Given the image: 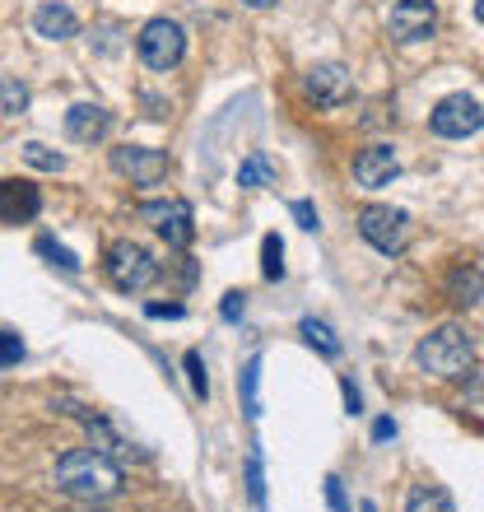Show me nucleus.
I'll list each match as a JSON object with an SVG mask.
<instances>
[{
  "label": "nucleus",
  "mask_w": 484,
  "mask_h": 512,
  "mask_svg": "<svg viewBox=\"0 0 484 512\" xmlns=\"http://www.w3.org/2000/svg\"><path fill=\"white\" fill-rule=\"evenodd\" d=\"M56 489H66L70 499L103 503L121 489V466L94 447H80V452H66L56 461Z\"/></svg>",
  "instance_id": "f257e3e1"
},
{
  "label": "nucleus",
  "mask_w": 484,
  "mask_h": 512,
  "mask_svg": "<svg viewBox=\"0 0 484 512\" xmlns=\"http://www.w3.org/2000/svg\"><path fill=\"white\" fill-rule=\"evenodd\" d=\"M415 359L429 378L457 382V378H466V373H475V336L466 331V326L447 322V326H438V331H429V336L419 340Z\"/></svg>",
  "instance_id": "f03ea898"
},
{
  "label": "nucleus",
  "mask_w": 484,
  "mask_h": 512,
  "mask_svg": "<svg viewBox=\"0 0 484 512\" xmlns=\"http://www.w3.org/2000/svg\"><path fill=\"white\" fill-rule=\"evenodd\" d=\"M103 270H108L112 289H121V294H145L149 284L159 280V261L140 243H112Z\"/></svg>",
  "instance_id": "7ed1b4c3"
},
{
  "label": "nucleus",
  "mask_w": 484,
  "mask_h": 512,
  "mask_svg": "<svg viewBox=\"0 0 484 512\" xmlns=\"http://www.w3.org/2000/svg\"><path fill=\"white\" fill-rule=\"evenodd\" d=\"M135 47H140V61H145L149 70H173L177 61L187 56V33H182V24H173V19H149V24L140 28Z\"/></svg>",
  "instance_id": "20e7f679"
},
{
  "label": "nucleus",
  "mask_w": 484,
  "mask_h": 512,
  "mask_svg": "<svg viewBox=\"0 0 484 512\" xmlns=\"http://www.w3.org/2000/svg\"><path fill=\"white\" fill-rule=\"evenodd\" d=\"M359 233H363V243L377 247L382 256H396V252H405L410 219H405V210H391V205H363L359 210Z\"/></svg>",
  "instance_id": "39448f33"
},
{
  "label": "nucleus",
  "mask_w": 484,
  "mask_h": 512,
  "mask_svg": "<svg viewBox=\"0 0 484 512\" xmlns=\"http://www.w3.org/2000/svg\"><path fill=\"white\" fill-rule=\"evenodd\" d=\"M433 135H443V140H466L484 126V112H480V98L475 94H447L429 117Z\"/></svg>",
  "instance_id": "423d86ee"
},
{
  "label": "nucleus",
  "mask_w": 484,
  "mask_h": 512,
  "mask_svg": "<svg viewBox=\"0 0 484 512\" xmlns=\"http://www.w3.org/2000/svg\"><path fill=\"white\" fill-rule=\"evenodd\" d=\"M112 168L121 177H131L135 187H159L163 177H168V154L154 145H121V149H112Z\"/></svg>",
  "instance_id": "0eeeda50"
},
{
  "label": "nucleus",
  "mask_w": 484,
  "mask_h": 512,
  "mask_svg": "<svg viewBox=\"0 0 484 512\" xmlns=\"http://www.w3.org/2000/svg\"><path fill=\"white\" fill-rule=\"evenodd\" d=\"M140 219L145 224H154L159 229V238L168 247H191V238H196V219H191V205L187 201H163V205H140Z\"/></svg>",
  "instance_id": "6e6552de"
},
{
  "label": "nucleus",
  "mask_w": 484,
  "mask_h": 512,
  "mask_svg": "<svg viewBox=\"0 0 484 512\" xmlns=\"http://www.w3.org/2000/svg\"><path fill=\"white\" fill-rule=\"evenodd\" d=\"M391 38L396 42H424L433 38V28H438V5L433 0H401L387 19Z\"/></svg>",
  "instance_id": "1a4fd4ad"
},
{
  "label": "nucleus",
  "mask_w": 484,
  "mask_h": 512,
  "mask_svg": "<svg viewBox=\"0 0 484 512\" xmlns=\"http://www.w3.org/2000/svg\"><path fill=\"white\" fill-rule=\"evenodd\" d=\"M308 94L322 103V108H345L354 98V80H350V70L336 66V61H322V66H312L308 70Z\"/></svg>",
  "instance_id": "9d476101"
},
{
  "label": "nucleus",
  "mask_w": 484,
  "mask_h": 512,
  "mask_svg": "<svg viewBox=\"0 0 484 512\" xmlns=\"http://www.w3.org/2000/svg\"><path fill=\"white\" fill-rule=\"evenodd\" d=\"M396 173H401V163H396V149L391 145H368L354 154V182L359 187L377 191V187H387Z\"/></svg>",
  "instance_id": "9b49d317"
},
{
  "label": "nucleus",
  "mask_w": 484,
  "mask_h": 512,
  "mask_svg": "<svg viewBox=\"0 0 484 512\" xmlns=\"http://www.w3.org/2000/svg\"><path fill=\"white\" fill-rule=\"evenodd\" d=\"M112 131V112L103 103H75L66 112V135L75 145H94V140H108Z\"/></svg>",
  "instance_id": "f8f14e48"
},
{
  "label": "nucleus",
  "mask_w": 484,
  "mask_h": 512,
  "mask_svg": "<svg viewBox=\"0 0 484 512\" xmlns=\"http://www.w3.org/2000/svg\"><path fill=\"white\" fill-rule=\"evenodd\" d=\"M42 210V196L33 182H0V219L5 224H28Z\"/></svg>",
  "instance_id": "ddd939ff"
},
{
  "label": "nucleus",
  "mask_w": 484,
  "mask_h": 512,
  "mask_svg": "<svg viewBox=\"0 0 484 512\" xmlns=\"http://www.w3.org/2000/svg\"><path fill=\"white\" fill-rule=\"evenodd\" d=\"M33 28H38V38L66 42V38H75V33H80V19H75V10H70V5L47 0V5H38V10H33Z\"/></svg>",
  "instance_id": "4468645a"
},
{
  "label": "nucleus",
  "mask_w": 484,
  "mask_h": 512,
  "mask_svg": "<svg viewBox=\"0 0 484 512\" xmlns=\"http://www.w3.org/2000/svg\"><path fill=\"white\" fill-rule=\"evenodd\" d=\"M405 512H457V503L443 485H415L405 499Z\"/></svg>",
  "instance_id": "2eb2a0df"
},
{
  "label": "nucleus",
  "mask_w": 484,
  "mask_h": 512,
  "mask_svg": "<svg viewBox=\"0 0 484 512\" xmlns=\"http://www.w3.org/2000/svg\"><path fill=\"white\" fill-rule=\"evenodd\" d=\"M452 303L457 308H480V266H457V275H452Z\"/></svg>",
  "instance_id": "dca6fc26"
},
{
  "label": "nucleus",
  "mask_w": 484,
  "mask_h": 512,
  "mask_svg": "<svg viewBox=\"0 0 484 512\" xmlns=\"http://www.w3.org/2000/svg\"><path fill=\"white\" fill-rule=\"evenodd\" d=\"M298 331H303V340H308L312 350H322L326 359H336V354H340L336 331H331L326 322H317V317H303V326H298Z\"/></svg>",
  "instance_id": "f3484780"
},
{
  "label": "nucleus",
  "mask_w": 484,
  "mask_h": 512,
  "mask_svg": "<svg viewBox=\"0 0 484 512\" xmlns=\"http://www.w3.org/2000/svg\"><path fill=\"white\" fill-rule=\"evenodd\" d=\"M261 275H266V280H284V243H280V233H266V238H261Z\"/></svg>",
  "instance_id": "a211bd4d"
},
{
  "label": "nucleus",
  "mask_w": 484,
  "mask_h": 512,
  "mask_svg": "<svg viewBox=\"0 0 484 512\" xmlns=\"http://www.w3.org/2000/svg\"><path fill=\"white\" fill-rule=\"evenodd\" d=\"M238 182L242 187H266V182H275V163H270L266 154H252V159L238 168Z\"/></svg>",
  "instance_id": "6ab92c4d"
},
{
  "label": "nucleus",
  "mask_w": 484,
  "mask_h": 512,
  "mask_svg": "<svg viewBox=\"0 0 484 512\" xmlns=\"http://www.w3.org/2000/svg\"><path fill=\"white\" fill-rule=\"evenodd\" d=\"M256 382H261V359H247V368H242V410L247 415H261V401H256Z\"/></svg>",
  "instance_id": "aec40b11"
},
{
  "label": "nucleus",
  "mask_w": 484,
  "mask_h": 512,
  "mask_svg": "<svg viewBox=\"0 0 484 512\" xmlns=\"http://www.w3.org/2000/svg\"><path fill=\"white\" fill-rule=\"evenodd\" d=\"M247 494H252L256 512H266V471H261V452L247 457Z\"/></svg>",
  "instance_id": "412c9836"
},
{
  "label": "nucleus",
  "mask_w": 484,
  "mask_h": 512,
  "mask_svg": "<svg viewBox=\"0 0 484 512\" xmlns=\"http://www.w3.org/2000/svg\"><path fill=\"white\" fill-rule=\"evenodd\" d=\"M24 159L33 163V168H42V173H61V168H66V159H61L56 149L38 145V140H28V145H24Z\"/></svg>",
  "instance_id": "4be33fe9"
},
{
  "label": "nucleus",
  "mask_w": 484,
  "mask_h": 512,
  "mask_svg": "<svg viewBox=\"0 0 484 512\" xmlns=\"http://www.w3.org/2000/svg\"><path fill=\"white\" fill-rule=\"evenodd\" d=\"M38 252L47 256L52 266H61V270H66V275H80V256H75V252H66V247H61V243H52V238H38Z\"/></svg>",
  "instance_id": "5701e85b"
},
{
  "label": "nucleus",
  "mask_w": 484,
  "mask_h": 512,
  "mask_svg": "<svg viewBox=\"0 0 484 512\" xmlns=\"http://www.w3.org/2000/svg\"><path fill=\"white\" fill-rule=\"evenodd\" d=\"M0 108L10 112V117H19V112L28 108V89L19 80H0Z\"/></svg>",
  "instance_id": "b1692460"
},
{
  "label": "nucleus",
  "mask_w": 484,
  "mask_h": 512,
  "mask_svg": "<svg viewBox=\"0 0 484 512\" xmlns=\"http://www.w3.org/2000/svg\"><path fill=\"white\" fill-rule=\"evenodd\" d=\"M24 359V340L14 336V331H0V368H10Z\"/></svg>",
  "instance_id": "393cba45"
},
{
  "label": "nucleus",
  "mask_w": 484,
  "mask_h": 512,
  "mask_svg": "<svg viewBox=\"0 0 484 512\" xmlns=\"http://www.w3.org/2000/svg\"><path fill=\"white\" fill-rule=\"evenodd\" d=\"M187 373H191V391H196V396H210V382H205V364H201V354H196V350L187 354Z\"/></svg>",
  "instance_id": "a878e982"
},
{
  "label": "nucleus",
  "mask_w": 484,
  "mask_h": 512,
  "mask_svg": "<svg viewBox=\"0 0 484 512\" xmlns=\"http://www.w3.org/2000/svg\"><path fill=\"white\" fill-rule=\"evenodd\" d=\"M326 503L336 512H350V499H345V485H340V475H326Z\"/></svg>",
  "instance_id": "bb28decb"
},
{
  "label": "nucleus",
  "mask_w": 484,
  "mask_h": 512,
  "mask_svg": "<svg viewBox=\"0 0 484 512\" xmlns=\"http://www.w3.org/2000/svg\"><path fill=\"white\" fill-rule=\"evenodd\" d=\"M219 312H224V322H242V312H247V298H242L238 289H233V294H224Z\"/></svg>",
  "instance_id": "cd10ccee"
},
{
  "label": "nucleus",
  "mask_w": 484,
  "mask_h": 512,
  "mask_svg": "<svg viewBox=\"0 0 484 512\" xmlns=\"http://www.w3.org/2000/svg\"><path fill=\"white\" fill-rule=\"evenodd\" d=\"M294 219H298V224H303L308 233L322 224V219H317V205H312V201H294Z\"/></svg>",
  "instance_id": "c85d7f7f"
},
{
  "label": "nucleus",
  "mask_w": 484,
  "mask_h": 512,
  "mask_svg": "<svg viewBox=\"0 0 484 512\" xmlns=\"http://www.w3.org/2000/svg\"><path fill=\"white\" fill-rule=\"evenodd\" d=\"M182 312H187V308H182V303H149V308H145V317H154V322H163V317H173V322H177Z\"/></svg>",
  "instance_id": "c756f323"
},
{
  "label": "nucleus",
  "mask_w": 484,
  "mask_h": 512,
  "mask_svg": "<svg viewBox=\"0 0 484 512\" xmlns=\"http://www.w3.org/2000/svg\"><path fill=\"white\" fill-rule=\"evenodd\" d=\"M340 387H345V405H350V415H359V405H363V396H359V387H354L350 378L340 382Z\"/></svg>",
  "instance_id": "7c9ffc66"
},
{
  "label": "nucleus",
  "mask_w": 484,
  "mask_h": 512,
  "mask_svg": "<svg viewBox=\"0 0 484 512\" xmlns=\"http://www.w3.org/2000/svg\"><path fill=\"white\" fill-rule=\"evenodd\" d=\"M373 438H377V443H387V438H396V424H391V419H377Z\"/></svg>",
  "instance_id": "2f4dec72"
},
{
  "label": "nucleus",
  "mask_w": 484,
  "mask_h": 512,
  "mask_svg": "<svg viewBox=\"0 0 484 512\" xmlns=\"http://www.w3.org/2000/svg\"><path fill=\"white\" fill-rule=\"evenodd\" d=\"M242 5H252V10H270L275 0H242Z\"/></svg>",
  "instance_id": "473e14b6"
},
{
  "label": "nucleus",
  "mask_w": 484,
  "mask_h": 512,
  "mask_svg": "<svg viewBox=\"0 0 484 512\" xmlns=\"http://www.w3.org/2000/svg\"><path fill=\"white\" fill-rule=\"evenodd\" d=\"M359 512H377V503H359Z\"/></svg>",
  "instance_id": "72a5a7b5"
}]
</instances>
